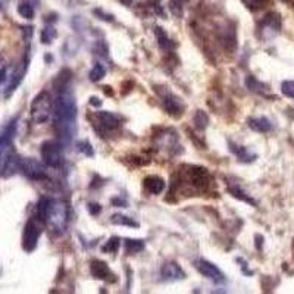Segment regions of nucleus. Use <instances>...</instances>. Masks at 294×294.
Masks as SVG:
<instances>
[{
	"label": "nucleus",
	"mask_w": 294,
	"mask_h": 294,
	"mask_svg": "<svg viewBox=\"0 0 294 294\" xmlns=\"http://www.w3.org/2000/svg\"><path fill=\"white\" fill-rule=\"evenodd\" d=\"M77 113L78 108L69 84L58 87L53 118L58 140L62 143V146L69 144L77 134Z\"/></svg>",
	"instance_id": "1"
},
{
	"label": "nucleus",
	"mask_w": 294,
	"mask_h": 294,
	"mask_svg": "<svg viewBox=\"0 0 294 294\" xmlns=\"http://www.w3.org/2000/svg\"><path fill=\"white\" fill-rule=\"evenodd\" d=\"M39 216L55 237L62 235L68 226V206L64 200L43 197L39 203Z\"/></svg>",
	"instance_id": "2"
},
{
	"label": "nucleus",
	"mask_w": 294,
	"mask_h": 294,
	"mask_svg": "<svg viewBox=\"0 0 294 294\" xmlns=\"http://www.w3.org/2000/svg\"><path fill=\"white\" fill-rule=\"evenodd\" d=\"M53 113V100L47 91L39 93L30 106V116L34 124H46Z\"/></svg>",
	"instance_id": "3"
},
{
	"label": "nucleus",
	"mask_w": 294,
	"mask_h": 294,
	"mask_svg": "<svg viewBox=\"0 0 294 294\" xmlns=\"http://www.w3.org/2000/svg\"><path fill=\"white\" fill-rule=\"evenodd\" d=\"M184 180L180 177L178 180L181 181H185L190 187H193L194 190L197 191H202V190H206L210 184V175L207 172V169L202 168V166H184Z\"/></svg>",
	"instance_id": "4"
},
{
	"label": "nucleus",
	"mask_w": 294,
	"mask_h": 294,
	"mask_svg": "<svg viewBox=\"0 0 294 294\" xmlns=\"http://www.w3.org/2000/svg\"><path fill=\"white\" fill-rule=\"evenodd\" d=\"M42 159L47 166L59 168L64 163L62 143L59 140H46L40 147Z\"/></svg>",
	"instance_id": "5"
},
{
	"label": "nucleus",
	"mask_w": 294,
	"mask_h": 294,
	"mask_svg": "<svg viewBox=\"0 0 294 294\" xmlns=\"http://www.w3.org/2000/svg\"><path fill=\"white\" fill-rule=\"evenodd\" d=\"M42 232H43L42 218L34 216V218L28 219V222L24 228V235H23V247L25 251H33L37 247Z\"/></svg>",
	"instance_id": "6"
},
{
	"label": "nucleus",
	"mask_w": 294,
	"mask_h": 294,
	"mask_svg": "<svg viewBox=\"0 0 294 294\" xmlns=\"http://www.w3.org/2000/svg\"><path fill=\"white\" fill-rule=\"evenodd\" d=\"M281 31V18L276 12H269L263 17V20L259 23L257 27V36L263 42H269L275 39Z\"/></svg>",
	"instance_id": "7"
},
{
	"label": "nucleus",
	"mask_w": 294,
	"mask_h": 294,
	"mask_svg": "<svg viewBox=\"0 0 294 294\" xmlns=\"http://www.w3.org/2000/svg\"><path fill=\"white\" fill-rule=\"evenodd\" d=\"M93 121H94V128L102 134L108 133V131H113V130H118L121 127V116L116 115V113H112V112H99L93 116Z\"/></svg>",
	"instance_id": "8"
},
{
	"label": "nucleus",
	"mask_w": 294,
	"mask_h": 294,
	"mask_svg": "<svg viewBox=\"0 0 294 294\" xmlns=\"http://www.w3.org/2000/svg\"><path fill=\"white\" fill-rule=\"evenodd\" d=\"M20 171L30 180L33 181H43L47 178L46 169L45 166L31 158H21V163H20Z\"/></svg>",
	"instance_id": "9"
},
{
	"label": "nucleus",
	"mask_w": 294,
	"mask_h": 294,
	"mask_svg": "<svg viewBox=\"0 0 294 294\" xmlns=\"http://www.w3.org/2000/svg\"><path fill=\"white\" fill-rule=\"evenodd\" d=\"M160 99H162V106H163V109H165L172 118H181V115L184 113L185 106H184L182 100H181L178 96H175L174 93H169V91H163L162 96H160Z\"/></svg>",
	"instance_id": "10"
},
{
	"label": "nucleus",
	"mask_w": 294,
	"mask_h": 294,
	"mask_svg": "<svg viewBox=\"0 0 294 294\" xmlns=\"http://www.w3.org/2000/svg\"><path fill=\"white\" fill-rule=\"evenodd\" d=\"M194 266L197 268V271H199L203 276L212 279L213 282H218V284H219V282H224V281H225V275L222 273V271H221L216 265H213V263H210V262H207V260L199 259V260L194 262Z\"/></svg>",
	"instance_id": "11"
},
{
	"label": "nucleus",
	"mask_w": 294,
	"mask_h": 294,
	"mask_svg": "<svg viewBox=\"0 0 294 294\" xmlns=\"http://www.w3.org/2000/svg\"><path fill=\"white\" fill-rule=\"evenodd\" d=\"M90 272H91V275H93L96 279H103V281H108V282L116 281L115 273H113V272L111 271V268H109L105 262H102V260H97V259L91 260V262H90Z\"/></svg>",
	"instance_id": "12"
},
{
	"label": "nucleus",
	"mask_w": 294,
	"mask_h": 294,
	"mask_svg": "<svg viewBox=\"0 0 294 294\" xmlns=\"http://www.w3.org/2000/svg\"><path fill=\"white\" fill-rule=\"evenodd\" d=\"M160 275L165 281H181L185 278V272L177 262H166L160 269Z\"/></svg>",
	"instance_id": "13"
},
{
	"label": "nucleus",
	"mask_w": 294,
	"mask_h": 294,
	"mask_svg": "<svg viewBox=\"0 0 294 294\" xmlns=\"http://www.w3.org/2000/svg\"><path fill=\"white\" fill-rule=\"evenodd\" d=\"M249 127L256 133H269L273 130V124L266 116H254L247 121Z\"/></svg>",
	"instance_id": "14"
},
{
	"label": "nucleus",
	"mask_w": 294,
	"mask_h": 294,
	"mask_svg": "<svg viewBox=\"0 0 294 294\" xmlns=\"http://www.w3.org/2000/svg\"><path fill=\"white\" fill-rule=\"evenodd\" d=\"M143 184H144V188L152 194H160L165 190V181H163V178H160L158 175L146 177Z\"/></svg>",
	"instance_id": "15"
},
{
	"label": "nucleus",
	"mask_w": 294,
	"mask_h": 294,
	"mask_svg": "<svg viewBox=\"0 0 294 294\" xmlns=\"http://www.w3.org/2000/svg\"><path fill=\"white\" fill-rule=\"evenodd\" d=\"M246 87L251 93H256V94H260V96H266L268 94V87L263 83H260L257 78H254V77H247L246 78Z\"/></svg>",
	"instance_id": "16"
},
{
	"label": "nucleus",
	"mask_w": 294,
	"mask_h": 294,
	"mask_svg": "<svg viewBox=\"0 0 294 294\" xmlns=\"http://www.w3.org/2000/svg\"><path fill=\"white\" fill-rule=\"evenodd\" d=\"M229 149L237 155V158H238L240 162L249 163V162H253V160L256 159V155L251 153V152H249V150H247L246 147H243V146H235L234 143H231V144H229Z\"/></svg>",
	"instance_id": "17"
},
{
	"label": "nucleus",
	"mask_w": 294,
	"mask_h": 294,
	"mask_svg": "<svg viewBox=\"0 0 294 294\" xmlns=\"http://www.w3.org/2000/svg\"><path fill=\"white\" fill-rule=\"evenodd\" d=\"M144 241L143 240H134V238H125L124 240V249L127 254H137L144 250Z\"/></svg>",
	"instance_id": "18"
},
{
	"label": "nucleus",
	"mask_w": 294,
	"mask_h": 294,
	"mask_svg": "<svg viewBox=\"0 0 294 294\" xmlns=\"http://www.w3.org/2000/svg\"><path fill=\"white\" fill-rule=\"evenodd\" d=\"M228 191H229L234 197H237L238 200H243V202L251 204V206H256V202H254L244 190H241L238 185H231V187H228Z\"/></svg>",
	"instance_id": "19"
},
{
	"label": "nucleus",
	"mask_w": 294,
	"mask_h": 294,
	"mask_svg": "<svg viewBox=\"0 0 294 294\" xmlns=\"http://www.w3.org/2000/svg\"><path fill=\"white\" fill-rule=\"evenodd\" d=\"M18 14L24 18V20H33L34 18V14H36V6H33L30 2L24 0L18 5Z\"/></svg>",
	"instance_id": "20"
},
{
	"label": "nucleus",
	"mask_w": 294,
	"mask_h": 294,
	"mask_svg": "<svg viewBox=\"0 0 294 294\" xmlns=\"http://www.w3.org/2000/svg\"><path fill=\"white\" fill-rule=\"evenodd\" d=\"M111 222L115 224V225H125V226H131V228H137L138 226V222H136L133 218L125 216V215H119V213L113 215L111 218Z\"/></svg>",
	"instance_id": "21"
},
{
	"label": "nucleus",
	"mask_w": 294,
	"mask_h": 294,
	"mask_svg": "<svg viewBox=\"0 0 294 294\" xmlns=\"http://www.w3.org/2000/svg\"><path fill=\"white\" fill-rule=\"evenodd\" d=\"M156 37L159 42V47L163 50H171L172 49V40L166 36V33L163 31V28H156Z\"/></svg>",
	"instance_id": "22"
},
{
	"label": "nucleus",
	"mask_w": 294,
	"mask_h": 294,
	"mask_svg": "<svg viewBox=\"0 0 294 294\" xmlns=\"http://www.w3.org/2000/svg\"><path fill=\"white\" fill-rule=\"evenodd\" d=\"M105 75H106V68H105V65H103V64H96V65L91 68V71H90V74H89V78H90V81L97 83V81H100Z\"/></svg>",
	"instance_id": "23"
},
{
	"label": "nucleus",
	"mask_w": 294,
	"mask_h": 294,
	"mask_svg": "<svg viewBox=\"0 0 294 294\" xmlns=\"http://www.w3.org/2000/svg\"><path fill=\"white\" fill-rule=\"evenodd\" d=\"M56 36H58V33H56L55 27H52V25H46V27L43 28V31H42V43H45V45H50V43L56 39Z\"/></svg>",
	"instance_id": "24"
},
{
	"label": "nucleus",
	"mask_w": 294,
	"mask_h": 294,
	"mask_svg": "<svg viewBox=\"0 0 294 294\" xmlns=\"http://www.w3.org/2000/svg\"><path fill=\"white\" fill-rule=\"evenodd\" d=\"M188 2V0H171L169 2V9L171 12L175 15V17H181L182 15V11H184V5Z\"/></svg>",
	"instance_id": "25"
},
{
	"label": "nucleus",
	"mask_w": 294,
	"mask_h": 294,
	"mask_svg": "<svg viewBox=\"0 0 294 294\" xmlns=\"http://www.w3.org/2000/svg\"><path fill=\"white\" fill-rule=\"evenodd\" d=\"M207 122H209L207 115L203 111H197L196 115H194V125H196V128H199V130L203 131L207 127Z\"/></svg>",
	"instance_id": "26"
},
{
	"label": "nucleus",
	"mask_w": 294,
	"mask_h": 294,
	"mask_svg": "<svg viewBox=\"0 0 294 294\" xmlns=\"http://www.w3.org/2000/svg\"><path fill=\"white\" fill-rule=\"evenodd\" d=\"M119 244H121L119 238H118V237H112V238H109V241L102 247V250H103L105 253H116L118 249H119Z\"/></svg>",
	"instance_id": "27"
},
{
	"label": "nucleus",
	"mask_w": 294,
	"mask_h": 294,
	"mask_svg": "<svg viewBox=\"0 0 294 294\" xmlns=\"http://www.w3.org/2000/svg\"><path fill=\"white\" fill-rule=\"evenodd\" d=\"M281 93H282L285 97L294 99V81H291V80L282 81V83H281Z\"/></svg>",
	"instance_id": "28"
},
{
	"label": "nucleus",
	"mask_w": 294,
	"mask_h": 294,
	"mask_svg": "<svg viewBox=\"0 0 294 294\" xmlns=\"http://www.w3.org/2000/svg\"><path fill=\"white\" fill-rule=\"evenodd\" d=\"M241 2L250 11H259V9H262L266 5L268 0H241Z\"/></svg>",
	"instance_id": "29"
},
{
	"label": "nucleus",
	"mask_w": 294,
	"mask_h": 294,
	"mask_svg": "<svg viewBox=\"0 0 294 294\" xmlns=\"http://www.w3.org/2000/svg\"><path fill=\"white\" fill-rule=\"evenodd\" d=\"M78 152L84 153L86 156H94V150H93L91 144L87 140L78 141Z\"/></svg>",
	"instance_id": "30"
},
{
	"label": "nucleus",
	"mask_w": 294,
	"mask_h": 294,
	"mask_svg": "<svg viewBox=\"0 0 294 294\" xmlns=\"http://www.w3.org/2000/svg\"><path fill=\"white\" fill-rule=\"evenodd\" d=\"M87 206H89V207H87V209H89V212H90L91 215H94V216H96V215H99V213H100V210H102V206H100V204H97V203H89Z\"/></svg>",
	"instance_id": "31"
},
{
	"label": "nucleus",
	"mask_w": 294,
	"mask_h": 294,
	"mask_svg": "<svg viewBox=\"0 0 294 294\" xmlns=\"http://www.w3.org/2000/svg\"><path fill=\"white\" fill-rule=\"evenodd\" d=\"M112 204H115V206H118V207H125V206H127V202L122 200V199H119V197H115V199H112Z\"/></svg>",
	"instance_id": "32"
},
{
	"label": "nucleus",
	"mask_w": 294,
	"mask_h": 294,
	"mask_svg": "<svg viewBox=\"0 0 294 294\" xmlns=\"http://www.w3.org/2000/svg\"><path fill=\"white\" fill-rule=\"evenodd\" d=\"M238 262H240V263H241V269H243V272H244V273H246V275H251V273H253V272H251V271H250V269H249V268H247V263H246V262H244V260H241V259H238Z\"/></svg>",
	"instance_id": "33"
},
{
	"label": "nucleus",
	"mask_w": 294,
	"mask_h": 294,
	"mask_svg": "<svg viewBox=\"0 0 294 294\" xmlns=\"http://www.w3.org/2000/svg\"><path fill=\"white\" fill-rule=\"evenodd\" d=\"M90 105H91V106H96V108H99V106H102V100H100V99H97V97H90Z\"/></svg>",
	"instance_id": "34"
},
{
	"label": "nucleus",
	"mask_w": 294,
	"mask_h": 294,
	"mask_svg": "<svg viewBox=\"0 0 294 294\" xmlns=\"http://www.w3.org/2000/svg\"><path fill=\"white\" fill-rule=\"evenodd\" d=\"M118 2H119V3H122V5H125V6H131L134 0H118Z\"/></svg>",
	"instance_id": "35"
},
{
	"label": "nucleus",
	"mask_w": 294,
	"mask_h": 294,
	"mask_svg": "<svg viewBox=\"0 0 294 294\" xmlns=\"http://www.w3.org/2000/svg\"><path fill=\"white\" fill-rule=\"evenodd\" d=\"M284 3H288V5H294V0H282Z\"/></svg>",
	"instance_id": "36"
}]
</instances>
